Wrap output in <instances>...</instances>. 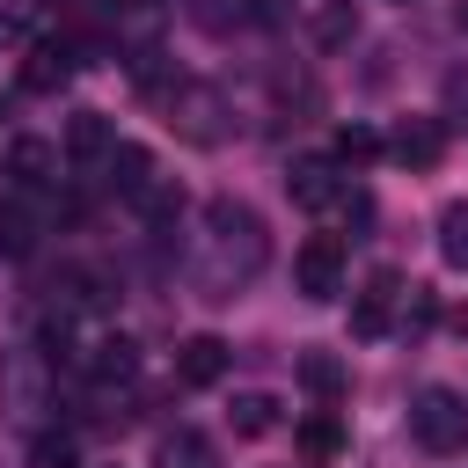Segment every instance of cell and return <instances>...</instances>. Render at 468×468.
<instances>
[{"label": "cell", "mask_w": 468, "mask_h": 468, "mask_svg": "<svg viewBox=\"0 0 468 468\" xmlns=\"http://www.w3.org/2000/svg\"><path fill=\"white\" fill-rule=\"evenodd\" d=\"M205 249H212V271H205L212 300H234V285H249L271 263V234H263L256 205H241V197H212L205 205Z\"/></svg>", "instance_id": "6da1fadb"}, {"label": "cell", "mask_w": 468, "mask_h": 468, "mask_svg": "<svg viewBox=\"0 0 468 468\" xmlns=\"http://www.w3.org/2000/svg\"><path fill=\"white\" fill-rule=\"evenodd\" d=\"M410 439H417L424 453H461V446H468V402H461L453 388H417V402H410Z\"/></svg>", "instance_id": "7a4b0ae2"}, {"label": "cell", "mask_w": 468, "mask_h": 468, "mask_svg": "<svg viewBox=\"0 0 468 468\" xmlns=\"http://www.w3.org/2000/svg\"><path fill=\"white\" fill-rule=\"evenodd\" d=\"M168 124H176L190 146H219V139L234 132L219 88H205V80H176V88H168Z\"/></svg>", "instance_id": "3957f363"}, {"label": "cell", "mask_w": 468, "mask_h": 468, "mask_svg": "<svg viewBox=\"0 0 468 468\" xmlns=\"http://www.w3.org/2000/svg\"><path fill=\"white\" fill-rule=\"evenodd\" d=\"M292 285H300L307 300H336V292H344V241H336V234L300 241V256H292Z\"/></svg>", "instance_id": "277c9868"}, {"label": "cell", "mask_w": 468, "mask_h": 468, "mask_svg": "<svg viewBox=\"0 0 468 468\" xmlns=\"http://www.w3.org/2000/svg\"><path fill=\"white\" fill-rule=\"evenodd\" d=\"M402 300H410V292H402V271H388V263H380V271L358 285V300H351V336H388Z\"/></svg>", "instance_id": "5b68a950"}, {"label": "cell", "mask_w": 468, "mask_h": 468, "mask_svg": "<svg viewBox=\"0 0 468 468\" xmlns=\"http://www.w3.org/2000/svg\"><path fill=\"white\" fill-rule=\"evenodd\" d=\"M227 366H234V351H227V336H212V329H197V336L176 344V380H183V388H212V380H227Z\"/></svg>", "instance_id": "8992f818"}, {"label": "cell", "mask_w": 468, "mask_h": 468, "mask_svg": "<svg viewBox=\"0 0 468 468\" xmlns=\"http://www.w3.org/2000/svg\"><path fill=\"white\" fill-rule=\"evenodd\" d=\"M110 146H117V124H110L102 110H73V117H66V161L102 168V161H110Z\"/></svg>", "instance_id": "52a82bcc"}, {"label": "cell", "mask_w": 468, "mask_h": 468, "mask_svg": "<svg viewBox=\"0 0 468 468\" xmlns=\"http://www.w3.org/2000/svg\"><path fill=\"white\" fill-rule=\"evenodd\" d=\"M285 190H292V205H307V212H322V205H344V183H336V161H322V154H307V161H292V168H285Z\"/></svg>", "instance_id": "ba28073f"}, {"label": "cell", "mask_w": 468, "mask_h": 468, "mask_svg": "<svg viewBox=\"0 0 468 468\" xmlns=\"http://www.w3.org/2000/svg\"><path fill=\"white\" fill-rule=\"evenodd\" d=\"M44 234V205L37 197H0V263H22Z\"/></svg>", "instance_id": "9c48e42d"}, {"label": "cell", "mask_w": 468, "mask_h": 468, "mask_svg": "<svg viewBox=\"0 0 468 468\" xmlns=\"http://www.w3.org/2000/svg\"><path fill=\"white\" fill-rule=\"evenodd\" d=\"M73 66H80V58H73L66 37H58V44H29V58H22V88H29V95H58V88L73 80Z\"/></svg>", "instance_id": "30bf717a"}, {"label": "cell", "mask_w": 468, "mask_h": 468, "mask_svg": "<svg viewBox=\"0 0 468 468\" xmlns=\"http://www.w3.org/2000/svg\"><path fill=\"white\" fill-rule=\"evenodd\" d=\"M388 154H395L402 168H439V154H446V124H439V117H410V124H395Z\"/></svg>", "instance_id": "8fae6325"}, {"label": "cell", "mask_w": 468, "mask_h": 468, "mask_svg": "<svg viewBox=\"0 0 468 468\" xmlns=\"http://www.w3.org/2000/svg\"><path fill=\"white\" fill-rule=\"evenodd\" d=\"M102 183H110L117 197H132V205H139L161 176H154V154H146V146H124V139H117V146H110V161H102Z\"/></svg>", "instance_id": "7c38bea8"}, {"label": "cell", "mask_w": 468, "mask_h": 468, "mask_svg": "<svg viewBox=\"0 0 468 468\" xmlns=\"http://www.w3.org/2000/svg\"><path fill=\"white\" fill-rule=\"evenodd\" d=\"M154 468H219V453H212V439H205V431L176 424V431H161V439H154Z\"/></svg>", "instance_id": "4fadbf2b"}, {"label": "cell", "mask_w": 468, "mask_h": 468, "mask_svg": "<svg viewBox=\"0 0 468 468\" xmlns=\"http://www.w3.org/2000/svg\"><path fill=\"white\" fill-rule=\"evenodd\" d=\"M190 22L205 37H234V29L263 22V0H190Z\"/></svg>", "instance_id": "5bb4252c"}, {"label": "cell", "mask_w": 468, "mask_h": 468, "mask_svg": "<svg viewBox=\"0 0 468 468\" xmlns=\"http://www.w3.org/2000/svg\"><path fill=\"white\" fill-rule=\"evenodd\" d=\"M307 37H314L322 51H336V44H351V37H358V7H351V0H322V7L307 15Z\"/></svg>", "instance_id": "9a60e30c"}, {"label": "cell", "mask_w": 468, "mask_h": 468, "mask_svg": "<svg viewBox=\"0 0 468 468\" xmlns=\"http://www.w3.org/2000/svg\"><path fill=\"white\" fill-rule=\"evenodd\" d=\"M51 161H58V154H51L44 139H15V146H7V176H15L22 190H37V183H51Z\"/></svg>", "instance_id": "2e32d148"}, {"label": "cell", "mask_w": 468, "mask_h": 468, "mask_svg": "<svg viewBox=\"0 0 468 468\" xmlns=\"http://www.w3.org/2000/svg\"><path fill=\"white\" fill-rule=\"evenodd\" d=\"M292 446H300L307 461H336V453H344V424H336L329 410H314V417L292 431Z\"/></svg>", "instance_id": "e0dca14e"}, {"label": "cell", "mask_w": 468, "mask_h": 468, "mask_svg": "<svg viewBox=\"0 0 468 468\" xmlns=\"http://www.w3.org/2000/svg\"><path fill=\"white\" fill-rule=\"evenodd\" d=\"M300 388L322 395V402L344 395V358H336V351H300Z\"/></svg>", "instance_id": "ac0fdd59"}, {"label": "cell", "mask_w": 468, "mask_h": 468, "mask_svg": "<svg viewBox=\"0 0 468 468\" xmlns=\"http://www.w3.org/2000/svg\"><path fill=\"white\" fill-rule=\"evenodd\" d=\"M37 351H7V402L29 417V410H44V380H37V366H29Z\"/></svg>", "instance_id": "d6986e66"}, {"label": "cell", "mask_w": 468, "mask_h": 468, "mask_svg": "<svg viewBox=\"0 0 468 468\" xmlns=\"http://www.w3.org/2000/svg\"><path fill=\"white\" fill-rule=\"evenodd\" d=\"M439 256H446V271H468V197H453L439 212Z\"/></svg>", "instance_id": "ffe728a7"}, {"label": "cell", "mask_w": 468, "mask_h": 468, "mask_svg": "<svg viewBox=\"0 0 468 468\" xmlns=\"http://www.w3.org/2000/svg\"><path fill=\"white\" fill-rule=\"evenodd\" d=\"M227 424H234L241 439H263V431L278 424V395H234V410H227Z\"/></svg>", "instance_id": "44dd1931"}, {"label": "cell", "mask_w": 468, "mask_h": 468, "mask_svg": "<svg viewBox=\"0 0 468 468\" xmlns=\"http://www.w3.org/2000/svg\"><path fill=\"white\" fill-rule=\"evenodd\" d=\"M380 146H388V139H380L373 124H344V132H336V168H366V161H380Z\"/></svg>", "instance_id": "7402d4cb"}, {"label": "cell", "mask_w": 468, "mask_h": 468, "mask_svg": "<svg viewBox=\"0 0 468 468\" xmlns=\"http://www.w3.org/2000/svg\"><path fill=\"white\" fill-rule=\"evenodd\" d=\"M132 366H139L132 336H102V344H95V358H88V373H95V380H132Z\"/></svg>", "instance_id": "603a6c76"}, {"label": "cell", "mask_w": 468, "mask_h": 468, "mask_svg": "<svg viewBox=\"0 0 468 468\" xmlns=\"http://www.w3.org/2000/svg\"><path fill=\"white\" fill-rule=\"evenodd\" d=\"M37 468H80L73 439H66V431H44V439H37Z\"/></svg>", "instance_id": "cb8c5ba5"}, {"label": "cell", "mask_w": 468, "mask_h": 468, "mask_svg": "<svg viewBox=\"0 0 468 468\" xmlns=\"http://www.w3.org/2000/svg\"><path fill=\"white\" fill-rule=\"evenodd\" d=\"M29 29V0H0V44H22Z\"/></svg>", "instance_id": "d4e9b609"}, {"label": "cell", "mask_w": 468, "mask_h": 468, "mask_svg": "<svg viewBox=\"0 0 468 468\" xmlns=\"http://www.w3.org/2000/svg\"><path fill=\"white\" fill-rule=\"evenodd\" d=\"M446 117H453V124H468V66H453V73H446Z\"/></svg>", "instance_id": "484cf974"}, {"label": "cell", "mask_w": 468, "mask_h": 468, "mask_svg": "<svg viewBox=\"0 0 468 468\" xmlns=\"http://www.w3.org/2000/svg\"><path fill=\"white\" fill-rule=\"evenodd\" d=\"M453 22H461V29H468V0H461V7H453Z\"/></svg>", "instance_id": "4316f807"}]
</instances>
